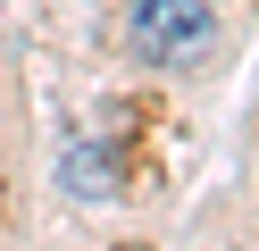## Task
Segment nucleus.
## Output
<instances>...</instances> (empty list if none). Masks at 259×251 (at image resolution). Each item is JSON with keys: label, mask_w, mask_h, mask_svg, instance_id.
Wrapping results in <instances>:
<instances>
[{"label": "nucleus", "mask_w": 259, "mask_h": 251, "mask_svg": "<svg viewBox=\"0 0 259 251\" xmlns=\"http://www.w3.org/2000/svg\"><path fill=\"white\" fill-rule=\"evenodd\" d=\"M218 25H209L201 0H134V50L151 67H201Z\"/></svg>", "instance_id": "1"}]
</instances>
